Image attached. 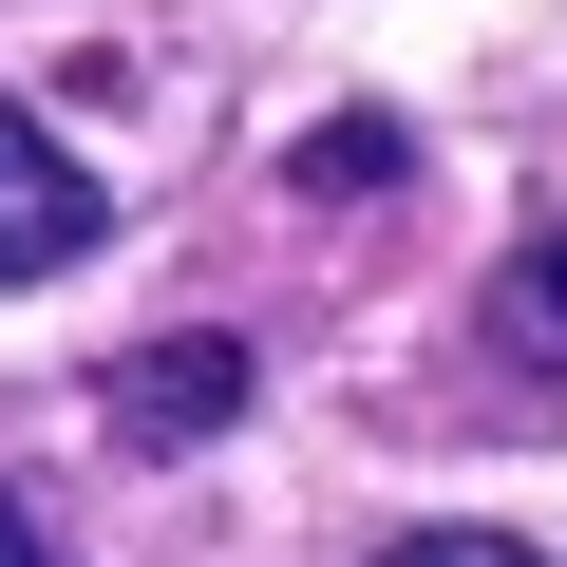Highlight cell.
<instances>
[{
    "mask_svg": "<svg viewBox=\"0 0 567 567\" xmlns=\"http://www.w3.org/2000/svg\"><path fill=\"white\" fill-rule=\"evenodd\" d=\"M95 227H114V189H95V171H76L58 133H39L20 95H0V284H58V265H76Z\"/></svg>",
    "mask_w": 567,
    "mask_h": 567,
    "instance_id": "cell-1",
    "label": "cell"
},
{
    "mask_svg": "<svg viewBox=\"0 0 567 567\" xmlns=\"http://www.w3.org/2000/svg\"><path fill=\"white\" fill-rule=\"evenodd\" d=\"M227 416H246V341L189 322V341L114 360V435H133V454H189V435H227Z\"/></svg>",
    "mask_w": 567,
    "mask_h": 567,
    "instance_id": "cell-2",
    "label": "cell"
},
{
    "mask_svg": "<svg viewBox=\"0 0 567 567\" xmlns=\"http://www.w3.org/2000/svg\"><path fill=\"white\" fill-rule=\"evenodd\" d=\"M492 341H511L529 379H567V227H529V246L492 265Z\"/></svg>",
    "mask_w": 567,
    "mask_h": 567,
    "instance_id": "cell-3",
    "label": "cell"
},
{
    "mask_svg": "<svg viewBox=\"0 0 567 567\" xmlns=\"http://www.w3.org/2000/svg\"><path fill=\"white\" fill-rule=\"evenodd\" d=\"M284 171H303L322 208H341V189H398V114H322V133L284 152Z\"/></svg>",
    "mask_w": 567,
    "mask_h": 567,
    "instance_id": "cell-4",
    "label": "cell"
},
{
    "mask_svg": "<svg viewBox=\"0 0 567 567\" xmlns=\"http://www.w3.org/2000/svg\"><path fill=\"white\" fill-rule=\"evenodd\" d=\"M379 567H529V548H511V529H398Z\"/></svg>",
    "mask_w": 567,
    "mask_h": 567,
    "instance_id": "cell-5",
    "label": "cell"
},
{
    "mask_svg": "<svg viewBox=\"0 0 567 567\" xmlns=\"http://www.w3.org/2000/svg\"><path fill=\"white\" fill-rule=\"evenodd\" d=\"M0 567H58V529H39V492H0Z\"/></svg>",
    "mask_w": 567,
    "mask_h": 567,
    "instance_id": "cell-6",
    "label": "cell"
}]
</instances>
